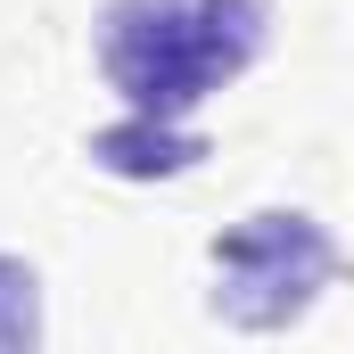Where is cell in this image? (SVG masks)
I'll return each instance as SVG.
<instances>
[{
  "instance_id": "1",
  "label": "cell",
  "mask_w": 354,
  "mask_h": 354,
  "mask_svg": "<svg viewBox=\"0 0 354 354\" xmlns=\"http://www.w3.org/2000/svg\"><path fill=\"white\" fill-rule=\"evenodd\" d=\"M272 41L264 0H107L99 8V75L132 115L189 124L198 99L239 83Z\"/></svg>"
},
{
  "instance_id": "2",
  "label": "cell",
  "mask_w": 354,
  "mask_h": 354,
  "mask_svg": "<svg viewBox=\"0 0 354 354\" xmlns=\"http://www.w3.org/2000/svg\"><path fill=\"white\" fill-rule=\"evenodd\" d=\"M330 231L297 206H264L214 239V313L231 330H288L330 288Z\"/></svg>"
},
{
  "instance_id": "3",
  "label": "cell",
  "mask_w": 354,
  "mask_h": 354,
  "mask_svg": "<svg viewBox=\"0 0 354 354\" xmlns=\"http://www.w3.org/2000/svg\"><path fill=\"white\" fill-rule=\"evenodd\" d=\"M198 157H206V140H198L189 124H165V115H124V124L91 132V165H107V174H124V181L189 174Z\"/></svg>"
},
{
  "instance_id": "4",
  "label": "cell",
  "mask_w": 354,
  "mask_h": 354,
  "mask_svg": "<svg viewBox=\"0 0 354 354\" xmlns=\"http://www.w3.org/2000/svg\"><path fill=\"white\" fill-rule=\"evenodd\" d=\"M41 338V272L25 256H0V354Z\"/></svg>"
}]
</instances>
